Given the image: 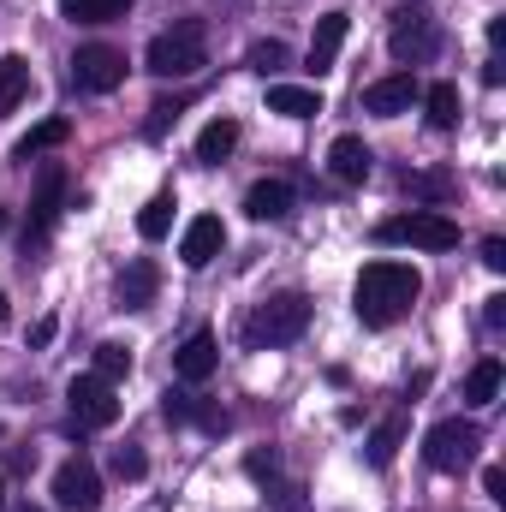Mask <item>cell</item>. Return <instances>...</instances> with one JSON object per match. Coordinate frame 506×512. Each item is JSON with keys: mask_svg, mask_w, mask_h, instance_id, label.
Masks as SVG:
<instances>
[{"mask_svg": "<svg viewBox=\"0 0 506 512\" xmlns=\"http://www.w3.org/2000/svg\"><path fill=\"white\" fill-rule=\"evenodd\" d=\"M370 167H376V155H370V143L364 137H334V149H328V173L340 179V185H364L370 179Z\"/></svg>", "mask_w": 506, "mask_h": 512, "instance_id": "cell-15", "label": "cell"}, {"mask_svg": "<svg viewBox=\"0 0 506 512\" xmlns=\"http://www.w3.org/2000/svg\"><path fill=\"white\" fill-rule=\"evenodd\" d=\"M143 66H149L155 78H197V72L209 66V30H203V18H179L173 30H161V36L149 42Z\"/></svg>", "mask_w": 506, "mask_h": 512, "instance_id": "cell-2", "label": "cell"}, {"mask_svg": "<svg viewBox=\"0 0 506 512\" xmlns=\"http://www.w3.org/2000/svg\"><path fill=\"white\" fill-rule=\"evenodd\" d=\"M161 417H167V423H203L209 435H227V411H221V405H203V399L173 393V387H167V399H161Z\"/></svg>", "mask_w": 506, "mask_h": 512, "instance_id": "cell-16", "label": "cell"}, {"mask_svg": "<svg viewBox=\"0 0 506 512\" xmlns=\"http://www.w3.org/2000/svg\"><path fill=\"white\" fill-rule=\"evenodd\" d=\"M268 114L316 120V114H322V90H310V84H268Z\"/></svg>", "mask_w": 506, "mask_h": 512, "instance_id": "cell-18", "label": "cell"}, {"mask_svg": "<svg viewBox=\"0 0 506 512\" xmlns=\"http://www.w3.org/2000/svg\"><path fill=\"white\" fill-rule=\"evenodd\" d=\"M0 501H6V489H0Z\"/></svg>", "mask_w": 506, "mask_h": 512, "instance_id": "cell-42", "label": "cell"}, {"mask_svg": "<svg viewBox=\"0 0 506 512\" xmlns=\"http://www.w3.org/2000/svg\"><path fill=\"white\" fill-rule=\"evenodd\" d=\"M399 441H405V411H393V417H381L376 429H370V441H364V459L370 465H393V453H399Z\"/></svg>", "mask_w": 506, "mask_h": 512, "instance_id": "cell-21", "label": "cell"}, {"mask_svg": "<svg viewBox=\"0 0 506 512\" xmlns=\"http://www.w3.org/2000/svg\"><path fill=\"white\" fill-rule=\"evenodd\" d=\"M0 233H6V209H0Z\"/></svg>", "mask_w": 506, "mask_h": 512, "instance_id": "cell-40", "label": "cell"}, {"mask_svg": "<svg viewBox=\"0 0 506 512\" xmlns=\"http://www.w3.org/2000/svg\"><path fill=\"white\" fill-rule=\"evenodd\" d=\"M411 102H423V84H417V72H393V78H376V84L364 90V114H381V120H399V114H411Z\"/></svg>", "mask_w": 506, "mask_h": 512, "instance_id": "cell-11", "label": "cell"}, {"mask_svg": "<svg viewBox=\"0 0 506 512\" xmlns=\"http://www.w3.org/2000/svg\"><path fill=\"white\" fill-rule=\"evenodd\" d=\"M381 245H411V251H453L459 245V221L441 215V209H405V215H387L376 227Z\"/></svg>", "mask_w": 506, "mask_h": 512, "instance_id": "cell-5", "label": "cell"}, {"mask_svg": "<svg viewBox=\"0 0 506 512\" xmlns=\"http://www.w3.org/2000/svg\"><path fill=\"white\" fill-rule=\"evenodd\" d=\"M12 512H42V507H12Z\"/></svg>", "mask_w": 506, "mask_h": 512, "instance_id": "cell-39", "label": "cell"}, {"mask_svg": "<svg viewBox=\"0 0 506 512\" xmlns=\"http://www.w3.org/2000/svg\"><path fill=\"white\" fill-rule=\"evenodd\" d=\"M245 66L262 72V78H268V72H280V66H286V42H274V36H268V42H256L251 54H245Z\"/></svg>", "mask_w": 506, "mask_h": 512, "instance_id": "cell-30", "label": "cell"}, {"mask_svg": "<svg viewBox=\"0 0 506 512\" xmlns=\"http://www.w3.org/2000/svg\"><path fill=\"white\" fill-rule=\"evenodd\" d=\"M417 292H423V274L411 268V262H393V256H381V262H364V274H358V322L364 328H393L411 304H417Z\"/></svg>", "mask_w": 506, "mask_h": 512, "instance_id": "cell-1", "label": "cell"}, {"mask_svg": "<svg viewBox=\"0 0 506 512\" xmlns=\"http://www.w3.org/2000/svg\"><path fill=\"white\" fill-rule=\"evenodd\" d=\"M72 84H78V90H90V96L120 90V84H126V54H120V48H108V42L78 48V54H72Z\"/></svg>", "mask_w": 506, "mask_h": 512, "instance_id": "cell-7", "label": "cell"}, {"mask_svg": "<svg viewBox=\"0 0 506 512\" xmlns=\"http://www.w3.org/2000/svg\"><path fill=\"white\" fill-rule=\"evenodd\" d=\"M48 340H54V316H42V322L30 328V346H48Z\"/></svg>", "mask_w": 506, "mask_h": 512, "instance_id": "cell-37", "label": "cell"}, {"mask_svg": "<svg viewBox=\"0 0 506 512\" xmlns=\"http://www.w3.org/2000/svg\"><path fill=\"white\" fill-rule=\"evenodd\" d=\"M405 191H411V197H435V203H441V197L453 191V179H447V173H405Z\"/></svg>", "mask_w": 506, "mask_h": 512, "instance_id": "cell-31", "label": "cell"}, {"mask_svg": "<svg viewBox=\"0 0 506 512\" xmlns=\"http://www.w3.org/2000/svg\"><path fill=\"white\" fill-rule=\"evenodd\" d=\"M167 227H173V197H149L137 209V233L143 239H167Z\"/></svg>", "mask_w": 506, "mask_h": 512, "instance_id": "cell-28", "label": "cell"}, {"mask_svg": "<svg viewBox=\"0 0 506 512\" xmlns=\"http://www.w3.org/2000/svg\"><path fill=\"white\" fill-rule=\"evenodd\" d=\"M233 149H239V120H227V114H221V120H209V126L197 131V161H209V167H215V161H227Z\"/></svg>", "mask_w": 506, "mask_h": 512, "instance_id": "cell-20", "label": "cell"}, {"mask_svg": "<svg viewBox=\"0 0 506 512\" xmlns=\"http://www.w3.org/2000/svg\"><path fill=\"white\" fill-rule=\"evenodd\" d=\"M483 268L489 274H506V239H483Z\"/></svg>", "mask_w": 506, "mask_h": 512, "instance_id": "cell-34", "label": "cell"}, {"mask_svg": "<svg viewBox=\"0 0 506 512\" xmlns=\"http://www.w3.org/2000/svg\"><path fill=\"white\" fill-rule=\"evenodd\" d=\"M30 96V60L24 54H0V114H12Z\"/></svg>", "mask_w": 506, "mask_h": 512, "instance_id": "cell-23", "label": "cell"}, {"mask_svg": "<svg viewBox=\"0 0 506 512\" xmlns=\"http://www.w3.org/2000/svg\"><path fill=\"white\" fill-rule=\"evenodd\" d=\"M54 501L66 512H96L102 507V477H96V465H90L84 453H72V459L54 471Z\"/></svg>", "mask_w": 506, "mask_h": 512, "instance_id": "cell-9", "label": "cell"}, {"mask_svg": "<svg viewBox=\"0 0 506 512\" xmlns=\"http://www.w3.org/2000/svg\"><path fill=\"white\" fill-rule=\"evenodd\" d=\"M346 30H352L346 12H322V18H316V36H310V72H316V78L334 72V60H340V48H346Z\"/></svg>", "mask_w": 506, "mask_h": 512, "instance_id": "cell-14", "label": "cell"}, {"mask_svg": "<svg viewBox=\"0 0 506 512\" xmlns=\"http://www.w3.org/2000/svg\"><path fill=\"white\" fill-rule=\"evenodd\" d=\"M0 316H6V292H0Z\"/></svg>", "mask_w": 506, "mask_h": 512, "instance_id": "cell-41", "label": "cell"}, {"mask_svg": "<svg viewBox=\"0 0 506 512\" xmlns=\"http://www.w3.org/2000/svg\"><path fill=\"white\" fill-rule=\"evenodd\" d=\"M483 328H495V334L506 328V298H501V292H495V298H483Z\"/></svg>", "mask_w": 506, "mask_h": 512, "instance_id": "cell-35", "label": "cell"}, {"mask_svg": "<svg viewBox=\"0 0 506 512\" xmlns=\"http://www.w3.org/2000/svg\"><path fill=\"white\" fill-rule=\"evenodd\" d=\"M483 84H489V90H501V84H506V66H501V54H495V60L483 66Z\"/></svg>", "mask_w": 506, "mask_h": 512, "instance_id": "cell-36", "label": "cell"}, {"mask_svg": "<svg viewBox=\"0 0 506 512\" xmlns=\"http://www.w3.org/2000/svg\"><path fill=\"white\" fill-rule=\"evenodd\" d=\"M423 120H429L435 131L459 126V84H447V78H441V84H429V90H423Z\"/></svg>", "mask_w": 506, "mask_h": 512, "instance_id": "cell-22", "label": "cell"}, {"mask_svg": "<svg viewBox=\"0 0 506 512\" xmlns=\"http://www.w3.org/2000/svg\"><path fill=\"white\" fill-rule=\"evenodd\" d=\"M387 18H393V24H387V48H393L399 66H423V60L441 54V24H435V12H429L423 0H405V6H393Z\"/></svg>", "mask_w": 506, "mask_h": 512, "instance_id": "cell-3", "label": "cell"}, {"mask_svg": "<svg viewBox=\"0 0 506 512\" xmlns=\"http://www.w3.org/2000/svg\"><path fill=\"white\" fill-rule=\"evenodd\" d=\"M245 471H251L256 483H274V471H280V459H274V453H251V459H245Z\"/></svg>", "mask_w": 506, "mask_h": 512, "instance_id": "cell-32", "label": "cell"}, {"mask_svg": "<svg viewBox=\"0 0 506 512\" xmlns=\"http://www.w3.org/2000/svg\"><path fill=\"white\" fill-rule=\"evenodd\" d=\"M60 209H66V167H60V161H42L36 197H30V239H42V233L60 221Z\"/></svg>", "mask_w": 506, "mask_h": 512, "instance_id": "cell-10", "label": "cell"}, {"mask_svg": "<svg viewBox=\"0 0 506 512\" xmlns=\"http://www.w3.org/2000/svg\"><path fill=\"white\" fill-rule=\"evenodd\" d=\"M501 382H506L501 358H483V364L465 376V399H471V405H495V399H501Z\"/></svg>", "mask_w": 506, "mask_h": 512, "instance_id": "cell-24", "label": "cell"}, {"mask_svg": "<svg viewBox=\"0 0 506 512\" xmlns=\"http://www.w3.org/2000/svg\"><path fill=\"white\" fill-rule=\"evenodd\" d=\"M66 405H72L78 429H114V423H120L114 382H102V376H78V382L66 387Z\"/></svg>", "mask_w": 506, "mask_h": 512, "instance_id": "cell-8", "label": "cell"}, {"mask_svg": "<svg viewBox=\"0 0 506 512\" xmlns=\"http://www.w3.org/2000/svg\"><path fill=\"white\" fill-rule=\"evenodd\" d=\"M483 489H489V495H501V489H506V471H501V465H489V471H483Z\"/></svg>", "mask_w": 506, "mask_h": 512, "instance_id": "cell-38", "label": "cell"}, {"mask_svg": "<svg viewBox=\"0 0 506 512\" xmlns=\"http://www.w3.org/2000/svg\"><path fill=\"white\" fill-rule=\"evenodd\" d=\"M221 251H227V227H221V215H197V221L185 227V239H179V262H185V268H209Z\"/></svg>", "mask_w": 506, "mask_h": 512, "instance_id": "cell-12", "label": "cell"}, {"mask_svg": "<svg viewBox=\"0 0 506 512\" xmlns=\"http://www.w3.org/2000/svg\"><path fill=\"white\" fill-rule=\"evenodd\" d=\"M304 328H310V298L304 292H274L251 310L245 340L251 346H292V340H304Z\"/></svg>", "mask_w": 506, "mask_h": 512, "instance_id": "cell-4", "label": "cell"}, {"mask_svg": "<svg viewBox=\"0 0 506 512\" xmlns=\"http://www.w3.org/2000/svg\"><path fill=\"white\" fill-rule=\"evenodd\" d=\"M72 137V120H42V126H30L18 137V161H30V155H42V149H60Z\"/></svg>", "mask_w": 506, "mask_h": 512, "instance_id": "cell-25", "label": "cell"}, {"mask_svg": "<svg viewBox=\"0 0 506 512\" xmlns=\"http://www.w3.org/2000/svg\"><path fill=\"white\" fill-rule=\"evenodd\" d=\"M167 120H179V102H155V108H149V137H161Z\"/></svg>", "mask_w": 506, "mask_h": 512, "instance_id": "cell-33", "label": "cell"}, {"mask_svg": "<svg viewBox=\"0 0 506 512\" xmlns=\"http://www.w3.org/2000/svg\"><path fill=\"white\" fill-rule=\"evenodd\" d=\"M477 447H483V429H477L471 417H441V423L423 435L429 471H465V465L477 459Z\"/></svg>", "mask_w": 506, "mask_h": 512, "instance_id": "cell-6", "label": "cell"}, {"mask_svg": "<svg viewBox=\"0 0 506 512\" xmlns=\"http://www.w3.org/2000/svg\"><path fill=\"white\" fill-rule=\"evenodd\" d=\"M90 376H102V382H126V376H131V346L102 340V346H96V370H90Z\"/></svg>", "mask_w": 506, "mask_h": 512, "instance_id": "cell-27", "label": "cell"}, {"mask_svg": "<svg viewBox=\"0 0 506 512\" xmlns=\"http://www.w3.org/2000/svg\"><path fill=\"white\" fill-rule=\"evenodd\" d=\"M155 292H161V268L149 262V256H137L120 268V304L126 310H143V304H155Z\"/></svg>", "mask_w": 506, "mask_h": 512, "instance_id": "cell-17", "label": "cell"}, {"mask_svg": "<svg viewBox=\"0 0 506 512\" xmlns=\"http://www.w3.org/2000/svg\"><path fill=\"white\" fill-rule=\"evenodd\" d=\"M215 364H221V340L209 334V328H197L185 346H179V358H173V370H179V382H209L215 376Z\"/></svg>", "mask_w": 506, "mask_h": 512, "instance_id": "cell-13", "label": "cell"}, {"mask_svg": "<svg viewBox=\"0 0 506 512\" xmlns=\"http://www.w3.org/2000/svg\"><path fill=\"white\" fill-rule=\"evenodd\" d=\"M108 465H114V477H120V483H143V477H149L143 447H114V459H108Z\"/></svg>", "mask_w": 506, "mask_h": 512, "instance_id": "cell-29", "label": "cell"}, {"mask_svg": "<svg viewBox=\"0 0 506 512\" xmlns=\"http://www.w3.org/2000/svg\"><path fill=\"white\" fill-rule=\"evenodd\" d=\"M245 215H251V221H286V215H292V185H286V179L251 185V191H245Z\"/></svg>", "mask_w": 506, "mask_h": 512, "instance_id": "cell-19", "label": "cell"}, {"mask_svg": "<svg viewBox=\"0 0 506 512\" xmlns=\"http://www.w3.org/2000/svg\"><path fill=\"white\" fill-rule=\"evenodd\" d=\"M131 0H60V18H72V24H108V18H120Z\"/></svg>", "mask_w": 506, "mask_h": 512, "instance_id": "cell-26", "label": "cell"}]
</instances>
